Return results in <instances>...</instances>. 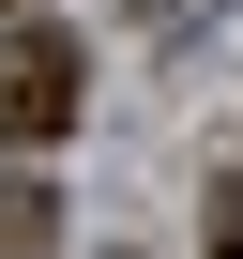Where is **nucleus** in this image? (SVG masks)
Segmentation results:
<instances>
[{
    "label": "nucleus",
    "instance_id": "f257e3e1",
    "mask_svg": "<svg viewBox=\"0 0 243 259\" xmlns=\"http://www.w3.org/2000/svg\"><path fill=\"white\" fill-rule=\"evenodd\" d=\"M0 122H16V138H61L76 122V31H46V16L0 31Z\"/></svg>",
    "mask_w": 243,
    "mask_h": 259
},
{
    "label": "nucleus",
    "instance_id": "f03ea898",
    "mask_svg": "<svg viewBox=\"0 0 243 259\" xmlns=\"http://www.w3.org/2000/svg\"><path fill=\"white\" fill-rule=\"evenodd\" d=\"M0 259H61V198L46 183H0Z\"/></svg>",
    "mask_w": 243,
    "mask_h": 259
},
{
    "label": "nucleus",
    "instance_id": "7ed1b4c3",
    "mask_svg": "<svg viewBox=\"0 0 243 259\" xmlns=\"http://www.w3.org/2000/svg\"><path fill=\"white\" fill-rule=\"evenodd\" d=\"M213 259H243V183H213Z\"/></svg>",
    "mask_w": 243,
    "mask_h": 259
},
{
    "label": "nucleus",
    "instance_id": "20e7f679",
    "mask_svg": "<svg viewBox=\"0 0 243 259\" xmlns=\"http://www.w3.org/2000/svg\"><path fill=\"white\" fill-rule=\"evenodd\" d=\"M0 16H16V0H0Z\"/></svg>",
    "mask_w": 243,
    "mask_h": 259
}]
</instances>
